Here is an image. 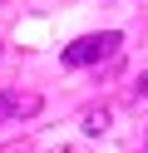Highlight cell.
I'll return each instance as SVG.
<instances>
[{
	"mask_svg": "<svg viewBox=\"0 0 148 153\" xmlns=\"http://www.w3.org/2000/svg\"><path fill=\"white\" fill-rule=\"evenodd\" d=\"M118 45H123V35H118V30L84 35V40L64 45V64H69V69H89V64H99V59H114V54H118Z\"/></svg>",
	"mask_w": 148,
	"mask_h": 153,
	"instance_id": "obj_1",
	"label": "cell"
},
{
	"mask_svg": "<svg viewBox=\"0 0 148 153\" xmlns=\"http://www.w3.org/2000/svg\"><path fill=\"white\" fill-rule=\"evenodd\" d=\"M39 94L35 89H0V123L5 119H30V114H39Z\"/></svg>",
	"mask_w": 148,
	"mask_h": 153,
	"instance_id": "obj_2",
	"label": "cell"
},
{
	"mask_svg": "<svg viewBox=\"0 0 148 153\" xmlns=\"http://www.w3.org/2000/svg\"><path fill=\"white\" fill-rule=\"evenodd\" d=\"M109 119H114V114H109V104H94V109H84V114H79L84 133H104V128H109Z\"/></svg>",
	"mask_w": 148,
	"mask_h": 153,
	"instance_id": "obj_3",
	"label": "cell"
},
{
	"mask_svg": "<svg viewBox=\"0 0 148 153\" xmlns=\"http://www.w3.org/2000/svg\"><path fill=\"white\" fill-rule=\"evenodd\" d=\"M128 99H133V104H138V99H148V74H138V84L128 89Z\"/></svg>",
	"mask_w": 148,
	"mask_h": 153,
	"instance_id": "obj_4",
	"label": "cell"
}]
</instances>
